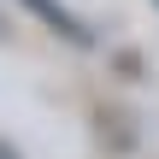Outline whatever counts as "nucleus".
I'll return each instance as SVG.
<instances>
[{"label":"nucleus","instance_id":"nucleus-1","mask_svg":"<svg viewBox=\"0 0 159 159\" xmlns=\"http://www.w3.org/2000/svg\"><path fill=\"white\" fill-rule=\"evenodd\" d=\"M24 6H30L35 18H47V24H53L59 35H71V41H89V30H83V18H71V12H65L59 0H24Z\"/></svg>","mask_w":159,"mask_h":159}]
</instances>
